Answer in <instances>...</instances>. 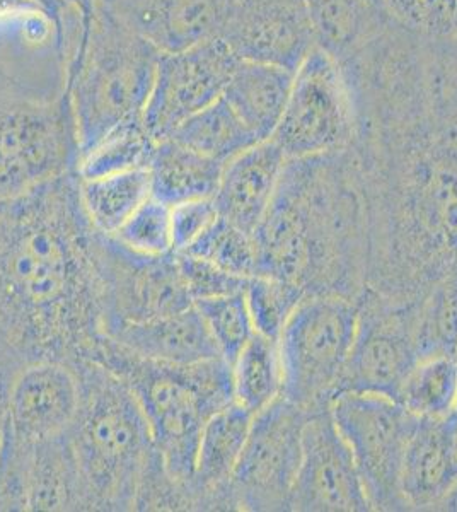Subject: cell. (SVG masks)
<instances>
[{"label": "cell", "mask_w": 457, "mask_h": 512, "mask_svg": "<svg viewBox=\"0 0 457 512\" xmlns=\"http://www.w3.org/2000/svg\"><path fill=\"white\" fill-rule=\"evenodd\" d=\"M180 253L202 258L239 277L251 279L260 272L255 236L220 216L193 245Z\"/></svg>", "instance_id": "29"}, {"label": "cell", "mask_w": 457, "mask_h": 512, "mask_svg": "<svg viewBox=\"0 0 457 512\" xmlns=\"http://www.w3.org/2000/svg\"><path fill=\"white\" fill-rule=\"evenodd\" d=\"M253 417L234 402L203 425L195 472L188 483L193 511L232 509L229 482L248 441Z\"/></svg>", "instance_id": "18"}, {"label": "cell", "mask_w": 457, "mask_h": 512, "mask_svg": "<svg viewBox=\"0 0 457 512\" xmlns=\"http://www.w3.org/2000/svg\"><path fill=\"white\" fill-rule=\"evenodd\" d=\"M93 262L103 332L174 315L193 306L176 253L144 255L94 233Z\"/></svg>", "instance_id": "8"}, {"label": "cell", "mask_w": 457, "mask_h": 512, "mask_svg": "<svg viewBox=\"0 0 457 512\" xmlns=\"http://www.w3.org/2000/svg\"><path fill=\"white\" fill-rule=\"evenodd\" d=\"M157 140L145 128L144 117L123 123L77 161L81 178L115 175L132 169H147Z\"/></svg>", "instance_id": "28"}, {"label": "cell", "mask_w": 457, "mask_h": 512, "mask_svg": "<svg viewBox=\"0 0 457 512\" xmlns=\"http://www.w3.org/2000/svg\"><path fill=\"white\" fill-rule=\"evenodd\" d=\"M168 139L222 164L260 142L224 98L181 123Z\"/></svg>", "instance_id": "25"}, {"label": "cell", "mask_w": 457, "mask_h": 512, "mask_svg": "<svg viewBox=\"0 0 457 512\" xmlns=\"http://www.w3.org/2000/svg\"><path fill=\"white\" fill-rule=\"evenodd\" d=\"M76 2H79L84 9L87 11H91L93 9L94 4H96V0H76Z\"/></svg>", "instance_id": "37"}, {"label": "cell", "mask_w": 457, "mask_h": 512, "mask_svg": "<svg viewBox=\"0 0 457 512\" xmlns=\"http://www.w3.org/2000/svg\"><path fill=\"white\" fill-rule=\"evenodd\" d=\"M285 164L284 152L272 139L224 164L214 195L219 216L253 236L272 205Z\"/></svg>", "instance_id": "17"}, {"label": "cell", "mask_w": 457, "mask_h": 512, "mask_svg": "<svg viewBox=\"0 0 457 512\" xmlns=\"http://www.w3.org/2000/svg\"><path fill=\"white\" fill-rule=\"evenodd\" d=\"M87 361L98 362L127 384L168 472L188 485L203 425L236 402L231 364L222 357L186 366L149 361L106 335Z\"/></svg>", "instance_id": "3"}, {"label": "cell", "mask_w": 457, "mask_h": 512, "mask_svg": "<svg viewBox=\"0 0 457 512\" xmlns=\"http://www.w3.org/2000/svg\"><path fill=\"white\" fill-rule=\"evenodd\" d=\"M244 296L255 332L278 342L285 323L304 299V287L294 280L256 275L249 279Z\"/></svg>", "instance_id": "30"}, {"label": "cell", "mask_w": 457, "mask_h": 512, "mask_svg": "<svg viewBox=\"0 0 457 512\" xmlns=\"http://www.w3.org/2000/svg\"><path fill=\"white\" fill-rule=\"evenodd\" d=\"M106 337L144 359L166 364L186 366L220 357L195 304L174 315L116 326Z\"/></svg>", "instance_id": "20"}, {"label": "cell", "mask_w": 457, "mask_h": 512, "mask_svg": "<svg viewBox=\"0 0 457 512\" xmlns=\"http://www.w3.org/2000/svg\"><path fill=\"white\" fill-rule=\"evenodd\" d=\"M161 55L98 2L87 11L67 93L79 158L115 128L144 117Z\"/></svg>", "instance_id": "4"}, {"label": "cell", "mask_w": 457, "mask_h": 512, "mask_svg": "<svg viewBox=\"0 0 457 512\" xmlns=\"http://www.w3.org/2000/svg\"><path fill=\"white\" fill-rule=\"evenodd\" d=\"M456 396V355L437 354L418 359L396 402L418 419H440L452 414Z\"/></svg>", "instance_id": "26"}, {"label": "cell", "mask_w": 457, "mask_h": 512, "mask_svg": "<svg viewBox=\"0 0 457 512\" xmlns=\"http://www.w3.org/2000/svg\"><path fill=\"white\" fill-rule=\"evenodd\" d=\"M289 511H372L352 451L331 417L330 405L307 415Z\"/></svg>", "instance_id": "12"}, {"label": "cell", "mask_w": 457, "mask_h": 512, "mask_svg": "<svg viewBox=\"0 0 457 512\" xmlns=\"http://www.w3.org/2000/svg\"><path fill=\"white\" fill-rule=\"evenodd\" d=\"M217 217L219 212L215 209L214 198L171 207L174 251L180 253L193 245L214 224Z\"/></svg>", "instance_id": "35"}, {"label": "cell", "mask_w": 457, "mask_h": 512, "mask_svg": "<svg viewBox=\"0 0 457 512\" xmlns=\"http://www.w3.org/2000/svg\"><path fill=\"white\" fill-rule=\"evenodd\" d=\"M296 72L278 65L241 60L222 98L256 139H272L289 101Z\"/></svg>", "instance_id": "22"}, {"label": "cell", "mask_w": 457, "mask_h": 512, "mask_svg": "<svg viewBox=\"0 0 457 512\" xmlns=\"http://www.w3.org/2000/svg\"><path fill=\"white\" fill-rule=\"evenodd\" d=\"M456 359H457V352H456Z\"/></svg>", "instance_id": "39"}, {"label": "cell", "mask_w": 457, "mask_h": 512, "mask_svg": "<svg viewBox=\"0 0 457 512\" xmlns=\"http://www.w3.org/2000/svg\"><path fill=\"white\" fill-rule=\"evenodd\" d=\"M195 308L209 328L220 357L232 366L256 333L244 292L198 299Z\"/></svg>", "instance_id": "31"}, {"label": "cell", "mask_w": 457, "mask_h": 512, "mask_svg": "<svg viewBox=\"0 0 457 512\" xmlns=\"http://www.w3.org/2000/svg\"><path fill=\"white\" fill-rule=\"evenodd\" d=\"M316 47L338 64L360 57L396 23L386 0H306Z\"/></svg>", "instance_id": "21"}, {"label": "cell", "mask_w": 457, "mask_h": 512, "mask_svg": "<svg viewBox=\"0 0 457 512\" xmlns=\"http://www.w3.org/2000/svg\"><path fill=\"white\" fill-rule=\"evenodd\" d=\"M74 366L81 402L69 443L79 478V511H135L145 473L159 454L142 408L127 384L98 362Z\"/></svg>", "instance_id": "2"}, {"label": "cell", "mask_w": 457, "mask_h": 512, "mask_svg": "<svg viewBox=\"0 0 457 512\" xmlns=\"http://www.w3.org/2000/svg\"><path fill=\"white\" fill-rule=\"evenodd\" d=\"M231 367L236 403L251 414H258L282 395L277 340L255 333Z\"/></svg>", "instance_id": "27"}, {"label": "cell", "mask_w": 457, "mask_h": 512, "mask_svg": "<svg viewBox=\"0 0 457 512\" xmlns=\"http://www.w3.org/2000/svg\"><path fill=\"white\" fill-rule=\"evenodd\" d=\"M94 233L77 171L0 202V342L24 366L87 361L105 335Z\"/></svg>", "instance_id": "1"}, {"label": "cell", "mask_w": 457, "mask_h": 512, "mask_svg": "<svg viewBox=\"0 0 457 512\" xmlns=\"http://www.w3.org/2000/svg\"><path fill=\"white\" fill-rule=\"evenodd\" d=\"M359 309L340 297H309L278 338L282 396L307 412L328 407L359 332Z\"/></svg>", "instance_id": "6"}, {"label": "cell", "mask_w": 457, "mask_h": 512, "mask_svg": "<svg viewBox=\"0 0 457 512\" xmlns=\"http://www.w3.org/2000/svg\"><path fill=\"white\" fill-rule=\"evenodd\" d=\"M352 127L353 93L345 67L316 47L297 69L272 140L287 159L316 158L345 146Z\"/></svg>", "instance_id": "9"}, {"label": "cell", "mask_w": 457, "mask_h": 512, "mask_svg": "<svg viewBox=\"0 0 457 512\" xmlns=\"http://www.w3.org/2000/svg\"><path fill=\"white\" fill-rule=\"evenodd\" d=\"M161 53L220 38L231 0H96Z\"/></svg>", "instance_id": "15"}, {"label": "cell", "mask_w": 457, "mask_h": 512, "mask_svg": "<svg viewBox=\"0 0 457 512\" xmlns=\"http://www.w3.org/2000/svg\"><path fill=\"white\" fill-rule=\"evenodd\" d=\"M222 169L224 164L178 140H159L149 164L152 197L169 207L214 198Z\"/></svg>", "instance_id": "23"}, {"label": "cell", "mask_w": 457, "mask_h": 512, "mask_svg": "<svg viewBox=\"0 0 457 512\" xmlns=\"http://www.w3.org/2000/svg\"><path fill=\"white\" fill-rule=\"evenodd\" d=\"M396 23L434 40L457 41V0H386Z\"/></svg>", "instance_id": "33"}, {"label": "cell", "mask_w": 457, "mask_h": 512, "mask_svg": "<svg viewBox=\"0 0 457 512\" xmlns=\"http://www.w3.org/2000/svg\"><path fill=\"white\" fill-rule=\"evenodd\" d=\"M81 402V379L74 364L31 362L21 367L7 396L2 431L26 443L65 436Z\"/></svg>", "instance_id": "14"}, {"label": "cell", "mask_w": 457, "mask_h": 512, "mask_svg": "<svg viewBox=\"0 0 457 512\" xmlns=\"http://www.w3.org/2000/svg\"><path fill=\"white\" fill-rule=\"evenodd\" d=\"M309 412L280 395L253 417L248 441L229 482L232 509L289 511Z\"/></svg>", "instance_id": "10"}, {"label": "cell", "mask_w": 457, "mask_h": 512, "mask_svg": "<svg viewBox=\"0 0 457 512\" xmlns=\"http://www.w3.org/2000/svg\"><path fill=\"white\" fill-rule=\"evenodd\" d=\"M176 253V251H174ZM180 263L181 274L185 277L186 287L193 297V303L207 297L229 296L246 291L248 277L226 272L215 267L214 263L205 262L197 256L176 253Z\"/></svg>", "instance_id": "34"}, {"label": "cell", "mask_w": 457, "mask_h": 512, "mask_svg": "<svg viewBox=\"0 0 457 512\" xmlns=\"http://www.w3.org/2000/svg\"><path fill=\"white\" fill-rule=\"evenodd\" d=\"M330 412L352 451L372 511L406 509L401 473L418 417L393 398L369 393L333 396Z\"/></svg>", "instance_id": "7"}, {"label": "cell", "mask_w": 457, "mask_h": 512, "mask_svg": "<svg viewBox=\"0 0 457 512\" xmlns=\"http://www.w3.org/2000/svg\"><path fill=\"white\" fill-rule=\"evenodd\" d=\"M457 482V417L418 419L406 448L401 492L410 507L432 506Z\"/></svg>", "instance_id": "19"}, {"label": "cell", "mask_w": 457, "mask_h": 512, "mask_svg": "<svg viewBox=\"0 0 457 512\" xmlns=\"http://www.w3.org/2000/svg\"><path fill=\"white\" fill-rule=\"evenodd\" d=\"M220 38L239 60L290 72L316 48L306 0H231Z\"/></svg>", "instance_id": "13"}, {"label": "cell", "mask_w": 457, "mask_h": 512, "mask_svg": "<svg viewBox=\"0 0 457 512\" xmlns=\"http://www.w3.org/2000/svg\"><path fill=\"white\" fill-rule=\"evenodd\" d=\"M120 245L144 255L173 253L171 207L151 197L113 234Z\"/></svg>", "instance_id": "32"}, {"label": "cell", "mask_w": 457, "mask_h": 512, "mask_svg": "<svg viewBox=\"0 0 457 512\" xmlns=\"http://www.w3.org/2000/svg\"><path fill=\"white\" fill-rule=\"evenodd\" d=\"M23 366L24 364L19 361L18 355L0 342V431H2V424H4L7 396H9V390H11L12 381Z\"/></svg>", "instance_id": "36"}, {"label": "cell", "mask_w": 457, "mask_h": 512, "mask_svg": "<svg viewBox=\"0 0 457 512\" xmlns=\"http://www.w3.org/2000/svg\"><path fill=\"white\" fill-rule=\"evenodd\" d=\"M418 359L417 342L398 326L360 316L355 344L333 396L369 393L396 400L401 384Z\"/></svg>", "instance_id": "16"}, {"label": "cell", "mask_w": 457, "mask_h": 512, "mask_svg": "<svg viewBox=\"0 0 457 512\" xmlns=\"http://www.w3.org/2000/svg\"><path fill=\"white\" fill-rule=\"evenodd\" d=\"M79 193L94 231L113 236L152 197L149 168L98 178L79 176Z\"/></svg>", "instance_id": "24"}, {"label": "cell", "mask_w": 457, "mask_h": 512, "mask_svg": "<svg viewBox=\"0 0 457 512\" xmlns=\"http://www.w3.org/2000/svg\"><path fill=\"white\" fill-rule=\"evenodd\" d=\"M241 60L222 38L202 41L181 52L162 53L145 105L144 125L159 142L181 123L214 105L226 93Z\"/></svg>", "instance_id": "11"}, {"label": "cell", "mask_w": 457, "mask_h": 512, "mask_svg": "<svg viewBox=\"0 0 457 512\" xmlns=\"http://www.w3.org/2000/svg\"><path fill=\"white\" fill-rule=\"evenodd\" d=\"M452 414L456 415V417H457V396H456V403H454V410H452Z\"/></svg>", "instance_id": "38"}, {"label": "cell", "mask_w": 457, "mask_h": 512, "mask_svg": "<svg viewBox=\"0 0 457 512\" xmlns=\"http://www.w3.org/2000/svg\"><path fill=\"white\" fill-rule=\"evenodd\" d=\"M76 123L67 94L29 96L0 76V202L76 171Z\"/></svg>", "instance_id": "5"}]
</instances>
